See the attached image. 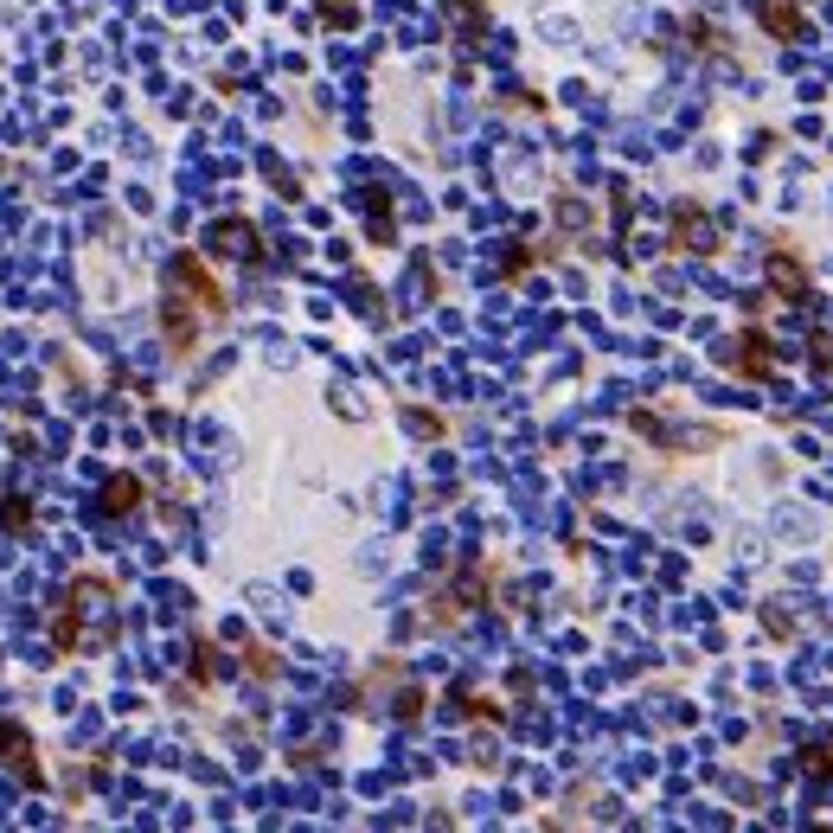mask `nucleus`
<instances>
[{"label":"nucleus","instance_id":"nucleus-1","mask_svg":"<svg viewBox=\"0 0 833 833\" xmlns=\"http://www.w3.org/2000/svg\"><path fill=\"white\" fill-rule=\"evenodd\" d=\"M0 744H7V764H13V776H26V782L39 789V764H33V738H26V731H13V725H0Z\"/></svg>","mask_w":833,"mask_h":833},{"label":"nucleus","instance_id":"nucleus-2","mask_svg":"<svg viewBox=\"0 0 833 833\" xmlns=\"http://www.w3.org/2000/svg\"><path fill=\"white\" fill-rule=\"evenodd\" d=\"M136 494H141L136 482H110V507H116V513H129V507H136Z\"/></svg>","mask_w":833,"mask_h":833}]
</instances>
